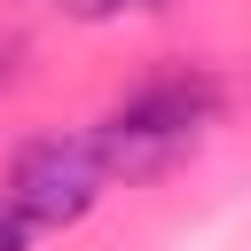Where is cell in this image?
I'll return each instance as SVG.
<instances>
[{"label": "cell", "instance_id": "cell-1", "mask_svg": "<svg viewBox=\"0 0 251 251\" xmlns=\"http://www.w3.org/2000/svg\"><path fill=\"white\" fill-rule=\"evenodd\" d=\"M212 118H220V78H212V71H165V78H141V86L102 118L94 157H102L110 180H118V173L141 180V173L188 157Z\"/></svg>", "mask_w": 251, "mask_h": 251}, {"label": "cell", "instance_id": "cell-2", "mask_svg": "<svg viewBox=\"0 0 251 251\" xmlns=\"http://www.w3.org/2000/svg\"><path fill=\"white\" fill-rule=\"evenodd\" d=\"M110 173L94 157V141L78 133H39L8 157V180H0V204L24 220V227H78L94 204H102Z\"/></svg>", "mask_w": 251, "mask_h": 251}, {"label": "cell", "instance_id": "cell-3", "mask_svg": "<svg viewBox=\"0 0 251 251\" xmlns=\"http://www.w3.org/2000/svg\"><path fill=\"white\" fill-rule=\"evenodd\" d=\"M63 16H78V24H110V16H126V8H165V0H55Z\"/></svg>", "mask_w": 251, "mask_h": 251}, {"label": "cell", "instance_id": "cell-4", "mask_svg": "<svg viewBox=\"0 0 251 251\" xmlns=\"http://www.w3.org/2000/svg\"><path fill=\"white\" fill-rule=\"evenodd\" d=\"M24 243H31V227H24V220L0 204V251H24Z\"/></svg>", "mask_w": 251, "mask_h": 251}]
</instances>
